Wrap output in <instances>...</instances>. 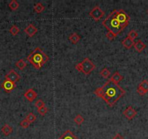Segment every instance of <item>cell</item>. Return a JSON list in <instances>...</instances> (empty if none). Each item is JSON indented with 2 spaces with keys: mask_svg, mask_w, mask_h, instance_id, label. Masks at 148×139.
Returning a JSON list of instances; mask_svg holds the SVG:
<instances>
[{
  "mask_svg": "<svg viewBox=\"0 0 148 139\" xmlns=\"http://www.w3.org/2000/svg\"><path fill=\"white\" fill-rule=\"evenodd\" d=\"M74 122L76 123L77 125H81L82 123L84 122V118L81 115H77L75 117H74Z\"/></svg>",
  "mask_w": 148,
  "mask_h": 139,
  "instance_id": "603a6c76",
  "label": "cell"
},
{
  "mask_svg": "<svg viewBox=\"0 0 148 139\" xmlns=\"http://www.w3.org/2000/svg\"><path fill=\"white\" fill-rule=\"evenodd\" d=\"M127 37L130 38L131 39H132V40H134L136 38L138 37V33H137L135 30H130L129 34H128Z\"/></svg>",
  "mask_w": 148,
  "mask_h": 139,
  "instance_id": "d4e9b609",
  "label": "cell"
},
{
  "mask_svg": "<svg viewBox=\"0 0 148 139\" xmlns=\"http://www.w3.org/2000/svg\"><path fill=\"white\" fill-rule=\"evenodd\" d=\"M35 106L38 108V109H39V108H41V107L45 106V104L44 102L42 101V99H38V100H37V101L35 102Z\"/></svg>",
  "mask_w": 148,
  "mask_h": 139,
  "instance_id": "83f0119b",
  "label": "cell"
},
{
  "mask_svg": "<svg viewBox=\"0 0 148 139\" xmlns=\"http://www.w3.org/2000/svg\"><path fill=\"white\" fill-rule=\"evenodd\" d=\"M137 93H138L140 95V96H145V95L147 94V93L145 92V91H144L143 89H142V88H141L140 87H139V86L137 87Z\"/></svg>",
  "mask_w": 148,
  "mask_h": 139,
  "instance_id": "f546056e",
  "label": "cell"
},
{
  "mask_svg": "<svg viewBox=\"0 0 148 139\" xmlns=\"http://www.w3.org/2000/svg\"><path fill=\"white\" fill-rule=\"evenodd\" d=\"M123 79V76L121 75L118 72H115L113 75H112L110 80H111L112 82H113V83L118 84Z\"/></svg>",
  "mask_w": 148,
  "mask_h": 139,
  "instance_id": "5bb4252c",
  "label": "cell"
},
{
  "mask_svg": "<svg viewBox=\"0 0 148 139\" xmlns=\"http://www.w3.org/2000/svg\"><path fill=\"white\" fill-rule=\"evenodd\" d=\"M139 87H140L142 89H143L144 91L146 93L148 92V81L147 80H143L139 84Z\"/></svg>",
  "mask_w": 148,
  "mask_h": 139,
  "instance_id": "7402d4cb",
  "label": "cell"
},
{
  "mask_svg": "<svg viewBox=\"0 0 148 139\" xmlns=\"http://www.w3.org/2000/svg\"><path fill=\"white\" fill-rule=\"evenodd\" d=\"M26 65H27V63H26V62L24 61V59H20V60H18V62L15 63L16 67H18V68H19L20 70H23V69L26 67Z\"/></svg>",
  "mask_w": 148,
  "mask_h": 139,
  "instance_id": "ac0fdd59",
  "label": "cell"
},
{
  "mask_svg": "<svg viewBox=\"0 0 148 139\" xmlns=\"http://www.w3.org/2000/svg\"><path fill=\"white\" fill-rule=\"evenodd\" d=\"M58 139H78L75 135L73 134V132L69 130L64 132L62 134V136L59 138Z\"/></svg>",
  "mask_w": 148,
  "mask_h": 139,
  "instance_id": "7c38bea8",
  "label": "cell"
},
{
  "mask_svg": "<svg viewBox=\"0 0 148 139\" xmlns=\"http://www.w3.org/2000/svg\"><path fill=\"white\" fill-rule=\"evenodd\" d=\"M123 115H124V117H126V119L131 120H132V119H134V117L137 116V112L132 107L129 106V107H128L123 112Z\"/></svg>",
  "mask_w": 148,
  "mask_h": 139,
  "instance_id": "8992f818",
  "label": "cell"
},
{
  "mask_svg": "<svg viewBox=\"0 0 148 139\" xmlns=\"http://www.w3.org/2000/svg\"><path fill=\"white\" fill-rule=\"evenodd\" d=\"M75 67L78 72H83L84 75H89L94 70L96 67V65L89 58L86 57L84 59V60L81 63H78Z\"/></svg>",
  "mask_w": 148,
  "mask_h": 139,
  "instance_id": "277c9868",
  "label": "cell"
},
{
  "mask_svg": "<svg viewBox=\"0 0 148 139\" xmlns=\"http://www.w3.org/2000/svg\"><path fill=\"white\" fill-rule=\"evenodd\" d=\"M94 94L102 98L109 107H113L123 96H124L126 91L119 85L109 79L102 87L97 88Z\"/></svg>",
  "mask_w": 148,
  "mask_h": 139,
  "instance_id": "7a4b0ae2",
  "label": "cell"
},
{
  "mask_svg": "<svg viewBox=\"0 0 148 139\" xmlns=\"http://www.w3.org/2000/svg\"><path fill=\"white\" fill-rule=\"evenodd\" d=\"M1 87L5 90L6 92L9 93L10 91H13V89H15V88L16 87L15 83H13V82L10 81L9 80H6L5 79L3 82L1 84Z\"/></svg>",
  "mask_w": 148,
  "mask_h": 139,
  "instance_id": "ba28073f",
  "label": "cell"
},
{
  "mask_svg": "<svg viewBox=\"0 0 148 139\" xmlns=\"http://www.w3.org/2000/svg\"><path fill=\"white\" fill-rule=\"evenodd\" d=\"M100 75L102 77V78L107 79V78H108L109 77H110V72L108 68H103L102 70L100 71Z\"/></svg>",
  "mask_w": 148,
  "mask_h": 139,
  "instance_id": "ffe728a7",
  "label": "cell"
},
{
  "mask_svg": "<svg viewBox=\"0 0 148 139\" xmlns=\"http://www.w3.org/2000/svg\"><path fill=\"white\" fill-rule=\"evenodd\" d=\"M112 139H124V138L123 137L121 134L118 133V134H116V136H115Z\"/></svg>",
  "mask_w": 148,
  "mask_h": 139,
  "instance_id": "4dcf8cb0",
  "label": "cell"
},
{
  "mask_svg": "<svg viewBox=\"0 0 148 139\" xmlns=\"http://www.w3.org/2000/svg\"><path fill=\"white\" fill-rule=\"evenodd\" d=\"M68 38L69 40L72 43L76 44V43L79 42L80 39H81V37H80L79 35H78V34H76V33H73V34H70V35L69 36Z\"/></svg>",
  "mask_w": 148,
  "mask_h": 139,
  "instance_id": "2e32d148",
  "label": "cell"
},
{
  "mask_svg": "<svg viewBox=\"0 0 148 139\" xmlns=\"http://www.w3.org/2000/svg\"><path fill=\"white\" fill-rule=\"evenodd\" d=\"M130 17L123 10H114L102 21V26L108 31L118 36L129 24Z\"/></svg>",
  "mask_w": 148,
  "mask_h": 139,
  "instance_id": "6da1fadb",
  "label": "cell"
},
{
  "mask_svg": "<svg viewBox=\"0 0 148 139\" xmlns=\"http://www.w3.org/2000/svg\"><path fill=\"white\" fill-rule=\"evenodd\" d=\"M34 9L37 13H42L44 10L45 7H44V5L41 3V2H38V3H37L35 5Z\"/></svg>",
  "mask_w": 148,
  "mask_h": 139,
  "instance_id": "e0dca14e",
  "label": "cell"
},
{
  "mask_svg": "<svg viewBox=\"0 0 148 139\" xmlns=\"http://www.w3.org/2000/svg\"><path fill=\"white\" fill-rule=\"evenodd\" d=\"M29 63L36 69L42 68L49 60V57L38 47H37L26 58Z\"/></svg>",
  "mask_w": 148,
  "mask_h": 139,
  "instance_id": "3957f363",
  "label": "cell"
},
{
  "mask_svg": "<svg viewBox=\"0 0 148 139\" xmlns=\"http://www.w3.org/2000/svg\"><path fill=\"white\" fill-rule=\"evenodd\" d=\"M38 113L39 114V115H42V116H44V115H46V113H47L48 112V109L47 107H46L45 106H44V107H41V108H39V109H38Z\"/></svg>",
  "mask_w": 148,
  "mask_h": 139,
  "instance_id": "484cf974",
  "label": "cell"
},
{
  "mask_svg": "<svg viewBox=\"0 0 148 139\" xmlns=\"http://www.w3.org/2000/svg\"><path fill=\"white\" fill-rule=\"evenodd\" d=\"M2 130V133H3V135L5 136H10L12 133H13V128H12L10 125H9L8 124H5V125H3L1 129Z\"/></svg>",
  "mask_w": 148,
  "mask_h": 139,
  "instance_id": "9a60e30c",
  "label": "cell"
},
{
  "mask_svg": "<svg viewBox=\"0 0 148 139\" xmlns=\"http://www.w3.org/2000/svg\"><path fill=\"white\" fill-rule=\"evenodd\" d=\"M106 37L108 38L109 40H113L114 38H116V36L110 31H108V33L106 34Z\"/></svg>",
  "mask_w": 148,
  "mask_h": 139,
  "instance_id": "f1b7e54d",
  "label": "cell"
},
{
  "mask_svg": "<svg viewBox=\"0 0 148 139\" xmlns=\"http://www.w3.org/2000/svg\"><path fill=\"white\" fill-rule=\"evenodd\" d=\"M21 78V76H20L18 72H16L14 70H10L8 73L5 75V79L6 80H9L10 81L13 82V83H16L17 81L20 80Z\"/></svg>",
  "mask_w": 148,
  "mask_h": 139,
  "instance_id": "52a82bcc",
  "label": "cell"
},
{
  "mask_svg": "<svg viewBox=\"0 0 148 139\" xmlns=\"http://www.w3.org/2000/svg\"><path fill=\"white\" fill-rule=\"evenodd\" d=\"M8 6H9V7L10 8V10H16L17 9H18L20 5H19V3H18L16 0H12L11 2L9 3Z\"/></svg>",
  "mask_w": 148,
  "mask_h": 139,
  "instance_id": "d6986e66",
  "label": "cell"
},
{
  "mask_svg": "<svg viewBox=\"0 0 148 139\" xmlns=\"http://www.w3.org/2000/svg\"><path fill=\"white\" fill-rule=\"evenodd\" d=\"M134 49H136V51L140 53V52H142V51H143L145 48H146V44L144 43L143 42H142V40L139 39V40L137 41L136 43H134Z\"/></svg>",
  "mask_w": 148,
  "mask_h": 139,
  "instance_id": "4fadbf2b",
  "label": "cell"
},
{
  "mask_svg": "<svg viewBox=\"0 0 148 139\" xmlns=\"http://www.w3.org/2000/svg\"><path fill=\"white\" fill-rule=\"evenodd\" d=\"M20 125L23 128H28L29 127V125H30V123L25 119V120H22V121L20 123Z\"/></svg>",
  "mask_w": 148,
  "mask_h": 139,
  "instance_id": "4316f807",
  "label": "cell"
},
{
  "mask_svg": "<svg viewBox=\"0 0 148 139\" xmlns=\"http://www.w3.org/2000/svg\"><path fill=\"white\" fill-rule=\"evenodd\" d=\"M24 31L29 37H32L37 34V31H38V29L33 24H29L26 28L24 29Z\"/></svg>",
  "mask_w": 148,
  "mask_h": 139,
  "instance_id": "30bf717a",
  "label": "cell"
},
{
  "mask_svg": "<svg viewBox=\"0 0 148 139\" xmlns=\"http://www.w3.org/2000/svg\"><path fill=\"white\" fill-rule=\"evenodd\" d=\"M26 120H27L28 122H29L30 124H31V123H33L34 122H35V120H37V116H36L35 115H34V113H32V112H30V113L29 114V115L26 116Z\"/></svg>",
  "mask_w": 148,
  "mask_h": 139,
  "instance_id": "44dd1931",
  "label": "cell"
},
{
  "mask_svg": "<svg viewBox=\"0 0 148 139\" xmlns=\"http://www.w3.org/2000/svg\"><path fill=\"white\" fill-rule=\"evenodd\" d=\"M121 43H122L123 46H124V48H126V49H130L132 46H134V41L132 40V39H131L129 37H126V38H125L121 42Z\"/></svg>",
  "mask_w": 148,
  "mask_h": 139,
  "instance_id": "8fae6325",
  "label": "cell"
},
{
  "mask_svg": "<svg viewBox=\"0 0 148 139\" xmlns=\"http://www.w3.org/2000/svg\"><path fill=\"white\" fill-rule=\"evenodd\" d=\"M89 16L91 17L92 19H94L95 21H98L100 19H102V17L104 16L105 13L103 10H101V8L99 6H95L91 11L89 13Z\"/></svg>",
  "mask_w": 148,
  "mask_h": 139,
  "instance_id": "5b68a950",
  "label": "cell"
},
{
  "mask_svg": "<svg viewBox=\"0 0 148 139\" xmlns=\"http://www.w3.org/2000/svg\"><path fill=\"white\" fill-rule=\"evenodd\" d=\"M147 14H148V10H147Z\"/></svg>",
  "mask_w": 148,
  "mask_h": 139,
  "instance_id": "1f68e13d",
  "label": "cell"
},
{
  "mask_svg": "<svg viewBox=\"0 0 148 139\" xmlns=\"http://www.w3.org/2000/svg\"><path fill=\"white\" fill-rule=\"evenodd\" d=\"M9 31H10V33L13 36H16V35H18V33L20 32V29L18 26H16L14 25V26H13L11 28H10V29Z\"/></svg>",
  "mask_w": 148,
  "mask_h": 139,
  "instance_id": "cb8c5ba5",
  "label": "cell"
},
{
  "mask_svg": "<svg viewBox=\"0 0 148 139\" xmlns=\"http://www.w3.org/2000/svg\"><path fill=\"white\" fill-rule=\"evenodd\" d=\"M24 97L29 101L32 102L37 97V93L33 88H29L24 93Z\"/></svg>",
  "mask_w": 148,
  "mask_h": 139,
  "instance_id": "9c48e42d",
  "label": "cell"
}]
</instances>
